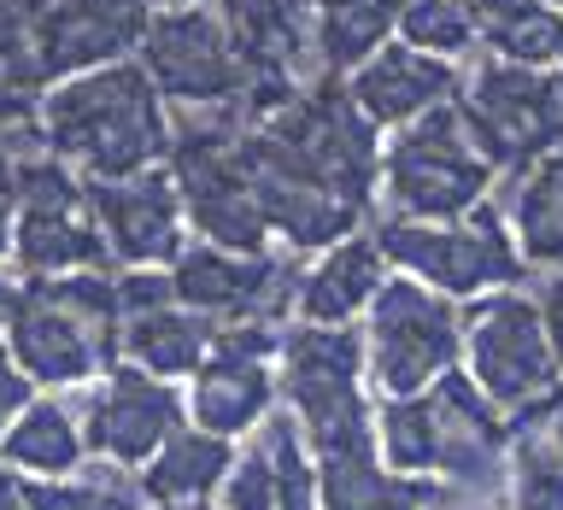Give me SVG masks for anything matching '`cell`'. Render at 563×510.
Listing matches in <instances>:
<instances>
[{
  "instance_id": "d6986e66",
  "label": "cell",
  "mask_w": 563,
  "mask_h": 510,
  "mask_svg": "<svg viewBox=\"0 0 563 510\" xmlns=\"http://www.w3.org/2000/svg\"><path fill=\"white\" fill-rule=\"evenodd\" d=\"M510 440V505L517 510H563V381L505 422Z\"/></svg>"
},
{
  "instance_id": "e0dca14e",
  "label": "cell",
  "mask_w": 563,
  "mask_h": 510,
  "mask_svg": "<svg viewBox=\"0 0 563 510\" xmlns=\"http://www.w3.org/2000/svg\"><path fill=\"white\" fill-rule=\"evenodd\" d=\"M457 88V70L446 59H429L417 47H376L352 70L346 95L369 123H417L422 112L446 106Z\"/></svg>"
},
{
  "instance_id": "f35d334b",
  "label": "cell",
  "mask_w": 563,
  "mask_h": 510,
  "mask_svg": "<svg viewBox=\"0 0 563 510\" xmlns=\"http://www.w3.org/2000/svg\"><path fill=\"white\" fill-rule=\"evenodd\" d=\"M153 510H211V505H153Z\"/></svg>"
},
{
  "instance_id": "7c38bea8",
  "label": "cell",
  "mask_w": 563,
  "mask_h": 510,
  "mask_svg": "<svg viewBox=\"0 0 563 510\" xmlns=\"http://www.w3.org/2000/svg\"><path fill=\"white\" fill-rule=\"evenodd\" d=\"M429 404H434V481L446 487V499L505 492L510 440H505L499 404H487V393L464 369H446L429 387Z\"/></svg>"
},
{
  "instance_id": "44dd1931",
  "label": "cell",
  "mask_w": 563,
  "mask_h": 510,
  "mask_svg": "<svg viewBox=\"0 0 563 510\" xmlns=\"http://www.w3.org/2000/svg\"><path fill=\"white\" fill-rule=\"evenodd\" d=\"M211 341H218V323L200 317V311H183L176 299H170V306L123 317V329H118V352L135 369L158 376V381H165V376H194V369L206 364Z\"/></svg>"
},
{
  "instance_id": "ba28073f",
  "label": "cell",
  "mask_w": 563,
  "mask_h": 510,
  "mask_svg": "<svg viewBox=\"0 0 563 510\" xmlns=\"http://www.w3.org/2000/svg\"><path fill=\"white\" fill-rule=\"evenodd\" d=\"M12 258L24 276H70V270H100L106 241L88 211V182H77L53 153H35L12 165Z\"/></svg>"
},
{
  "instance_id": "6da1fadb",
  "label": "cell",
  "mask_w": 563,
  "mask_h": 510,
  "mask_svg": "<svg viewBox=\"0 0 563 510\" xmlns=\"http://www.w3.org/2000/svg\"><path fill=\"white\" fill-rule=\"evenodd\" d=\"M42 147L82 165L95 182L153 170L170 153V112L141 65H100L42 100Z\"/></svg>"
},
{
  "instance_id": "9a60e30c",
  "label": "cell",
  "mask_w": 563,
  "mask_h": 510,
  "mask_svg": "<svg viewBox=\"0 0 563 510\" xmlns=\"http://www.w3.org/2000/svg\"><path fill=\"white\" fill-rule=\"evenodd\" d=\"M183 411L188 404L170 381H158L135 364H112L82 411V440L95 457H112V464H147L183 429Z\"/></svg>"
},
{
  "instance_id": "d590c367",
  "label": "cell",
  "mask_w": 563,
  "mask_h": 510,
  "mask_svg": "<svg viewBox=\"0 0 563 510\" xmlns=\"http://www.w3.org/2000/svg\"><path fill=\"white\" fill-rule=\"evenodd\" d=\"M0 510H24V505H18V492H12V481L0 487Z\"/></svg>"
},
{
  "instance_id": "2e32d148",
  "label": "cell",
  "mask_w": 563,
  "mask_h": 510,
  "mask_svg": "<svg viewBox=\"0 0 563 510\" xmlns=\"http://www.w3.org/2000/svg\"><path fill=\"white\" fill-rule=\"evenodd\" d=\"M88 211L100 223L106 258L130 270H158L183 258V200L158 170L123 176V182H88Z\"/></svg>"
},
{
  "instance_id": "836d02e7",
  "label": "cell",
  "mask_w": 563,
  "mask_h": 510,
  "mask_svg": "<svg viewBox=\"0 0 563 510\" xmlns=\"http://www.w3.org/2000/svg\"><path fill=\"white\" fill-rule=\"evenodd\" d=\"M12 206H18V188H12V170H0V258L12 253Z\"/></svg>"
},
{
  "instance_id": "8d00e7d4",
  "label": "cell",
  "mask_w": 563,
  "mask_h": 510,
  "mask_svg": "<svg viewBox=\"0 0 563 510\" xmlns=\"http://www.w3.org/2000/svg\"><path fill=\"white\" fill-rule=\"evenodd\" d=\"M434 510H499V505H434Z\"/></svg>"
},
{
  "instance_id": "e575fe53",
  "label": "cell",
  "mask_w": 563,
  "mask_h": 510,
  "mask_svg": "<svg viewBox=\"0 0 563 510\" xmlns=\"http://www.w3.org/2000/svg\"><path fill=\"white\" fill-rule=\"evenodd\" d=\"M12 293H18V288H12L7 276H0V323H7V311H12Z\"/></svg>"
},
{
  "instance_id": "4dcf8cb0",
  "label": "cell",
  "mask_w": 563,
  "mask_h": 510,
  "mask_svg": "<svg viewBox=\"0 0 563 510\" xmlns=\"http://www.w3.org/2000/svg\"><path fill=\"white\" fill-rule=\"evenodd\" d=\"M218 510H276V464H271V446H264V440L223 469Z\"/></svg>"
},
{
  "instance_id": "ac0fdd59",
  "label": "cell",
  "mask_w": 563,
  "mask_h": 510,
  "mask_svg": "<svg viewBox=\"0 0 563 510\" xmlns=\"http://www.w3.org/2000/svg\"><path fill=\"white\" fill-rule=\"evenodd\" d=\"M382 281H387L382 246L369 235H346V241H334L306 276H294V306L317 329H341L358 311H369V299H376Z\"/></svg>"
},
{
  "instance_id": "8fae6325",
  "label": "cell",
  "mask_w": 563,
  "mask_h": 510,
  "mask_svg": "<svg viewBox=\"0 0 563 510\" xmlns=\"http://www.w3.org/2000/svg\"><path fill=\"white\" fill-rule=\"evenodd\" d=\"M276 404V329L271 323H229L218 329L206 364L194 369L188 411L206 434H246L271 417Z\"/></svg>"
},
{
  "instance_id": "d4e9b609",
  "label": "cell",
  "mask_w": 563,
  "mask_h": 510,
  "mask_svg": "<svg viewBox=\"0 0 563 510\" xmlns=\"http://www.w3.org/2000/svg\"><path fill=\"white\" fill-rule=\"evenodd\" d=\"M475 35L499 53L505 65H552L563 59V12H552L545 0H464Z\"/></svg>"
},
{
  "instance_id": "484cf974",
  "label": "cell",
  "mask_w": 563,
  "mask_h": 510,
  "mask_svg": "<svg viewBox=\"0 0 563 510\" xmlns=\"http://www.w3.org/2000/svg\"><path fill=\"white\" fill-rule=\"evenodd\" d=\"M510 229H517L522 264L563 270V153H545L517 176V193H505Z\"/></svg>"
},
{
  "instance_id": "4316f807",
  "label": "cell",
  "mask_w": 563,
  "mask_h": 510,
  "mask_svg": "<svg viewBox=\"0 0 563 510\" xmlns=\"http://www.w3.org/2000/svg\"><path fill=\"white\" fill-rule=\"evenodd\" d=\"M18 505L24 510H141V487L118 469H100L95 475H53V481H18Z\"/></svg>"
},
{
  "instance_id": "52a82bcc",
  "label": "cell",
  "mask_w": 563,
  "mask_h": 510,
  "mask_svg": "<svg viewBox=\"0 0 563 510\" xmlns=\"http://www.w3.org/2000/svg\"><path fill=\"white\" fill-rule=\"evenodd\" d=\"M452 106L493 170H522L545 153H563V65L528 70L487 59L470 70L464 95H452Z\"/></svg>"
},
{
  "instance_id": "7402d4cb",
  "label": "cell",
  "mask_w": 563,
  "mask_h": 510,
  "mask_svg": "<svg viewBox=\"0 0 563 510\" xmlns=\"http://www.w3.org/2000/svg\"><path fill=\"white\" fill-rule=\"evenodd\" d=\"M235 464V452H229V440L206 434V429H176L165 446L147 457V469H141V499L147 505H206L211 492H218L223 469Z\"/></svg>"
},
{
  "instance_id": "83f0119b",
  "label": "cell",
  "mask_w": 563,
  "mask_h": 510,
  "mask_svg": "<svg viewBox=\"0 0 563 510\" xmlns=\"http://www.w3.org/2000/svg\"><path fill=\"white\" fill-rule=\"evenodd\" d=\"M376 440H382V457L394 475L434 481V404H429V393L387 399L376 417Z\"/></svg>"
},
{
  "instance_id": "d6a6232c",
  "label": "cell",
  "mask_w": 563,
  "mask_h": 510,
  "mask_svg": "<svg viewBox=\"0 0 563 510\" xmlns=\"http://www.w3.org/2000/svg\"><path fill=\"white\" fill-rule=\"evenodd\" d=\"M540 323H545V341H552V358H558V369H563V276L552 281V288H545L540 299Z\"/></svg>"
},
{
  "instance_id": "4fadbf2b",
  "label": "cell",
  "mask_w": 563,
  "mask_h": 510,
  "mask_svg": "<svg viewBox=\"0 0 563 510\" xmlns=\"http://www.w3.org/2000/svg\"><path fill=\"white\" fill-rule=\"evenodd\" d=\"M170 299L183 311L211 317L218 329L229 323H271L294 299V276L282 258L264 253H229V246H183L170 264Z\"/></svg>"
},
{
  "instance_id": "277c9868",
  "label": "cell",
  "mask_w": 563,
  "mask_h": 510,
  "mask_svg": "<svg viewBox=\"0 0 563 510\" xmlns=\"http://www.w3.org/2000/svg\"><path fill=\"white\" fill-rule=\"evenodd\" d=\"M382 188L399 223H457L487 200L493 165L475 153V141L457 118V106H434L382 158Z\"/></svg>"
},
{
  "instance_id": "3957f363",
  "label": "cell",
  "mask_w": 563,
  "mask_h": 510,
  "mask_svg": "<svg viewBox=\"0 0 563 510\" xmlns=\"http://www.w3.org/2000/svg\"><path fill=\"white\" fill-rule=\"evenodd\" d=\"M276 387L294 411L299 440L311 446V457L352 452L376 440L364 399V341L341 329H282L276 334Z\"/></svg>"
},
{
  "instance_id": "ab89813d",
  "label": "cell",
  "mask_w": 563,
  "mask_h": 510,
  "mask_svg": "<svg viewBox=\"0 0 563 510\" xmlns=\"http://www.w3.org/2000/svg\"><path fill=\"white\" fill-rule=\"evenodd\" d=\"M545 7H552V12H563V0H545Z\"/></svg>"
},
{
  "instance_id": "30bf717a",
  "label": "cell",
  "mask_w": 563,
  "mask_h": 510,
  "mask_svg": "<svg viewBox=\"0 0 563 510\" xmlns=\"http://www.w3.org/2000/svg\"><path fill=\"white\" fill-rule=\"evenodd\" d=\"M464 358L487 404H505V411H522L558 387L552 341H545L540 306L528 293H493L464 317Z\"/></svg>"
},
{
  "instance_id": "74e56055",
  "label": "cell",
  "mask_w": 563,
  "mask_h": 510,
  "mask_svg": "<svg viewBox=\"0 0 563 510\" xmlns=\"http://www.w3.org/2000/svg\"><path fill=\"white\" fill-rule=\"evenodd\" d=\"M147 7H165L170 12V7H194V0H147Z\"/></svg>"
},
{
  "instance_id": "603a6c76",
  "label": "cell",
  "mask_w": 563,
  "mask_h": 510,
  "mask_svg": "<svg viewBox=\"0 0 563 510\" xmlns=\"http://www.w3.org/2000/svg\"><path fill=\"white\" fill-rule=\"evenodd\" d=\"M88 440H82V417L59 399H30L24 411L7 422L0 434V464L24 469L30 481H53L82 464Z\"/></svg>"
},
{
  "instance_id": "9c48e42d",
  "label": "cell",
  "mask_w": 563,
  "mask_h": 510,
  "mask_svg": "<svg viewBox=\"0 0 563 510\" xmlns=\"http://www.w3.org/2000/svg\"><path fill=\"white\" fill-rule=\"evenodd\" d=\"M141 70L153 77L158 100H176L188 112H235L253 77L235 59L223 35V18L206 7H170L147 18V35H141Z\"/></svg>"
},
{
  "instance_id": "5b68a950",
  "label": "cell",
  "mask_w": 563,
  "mask_h": 510,
  "mask_svg": "<svg viewBox=\"0 0 563 510\" xmlns=\"http://www.w3.org/2000/svg\"><path fill=\"white\" fill-rule=\"evenodd\" d=\"M369 241L382 246L387 264H399L411 281H422V288H434L446 299H475L487 288H505V281L528 276L499 200H482L457 223H399V218H387Z\"/></svg>"
},
{
  "instance_id": "8992f818",
  "label": "cell",
  "mask_w": 563,
  "mask_h": 510,
  "mask_svg": "<svg viewBox=\"0 0 563 510\" xmlns=\"http://www.w3.org/2000/svg\"><path fill=\"white\" fill-rule=\"evenodd\" d=\"M464 358V311L446 293L422 288L411 276H387L369 299L364 369L387 399H411L457 369Z\"/></svg>"
},
{
  "instance_id": "5bb4252c",
  "label": "cell",
  "mask_w": 563,
  "mask_h": 510,
  "mask_svg": "<svg viewBox=\"0 0 563 510\" xmlns=\"http://www.w3.org/2000/svg\"><path fill=\"white\" fill-rule=\"evenodd\" d=\"M147 35V0H47L30 18V70L47 77H82V70L118 65V53L141 47Z\"/></svg>"
},
{
  "instance_id": "cb8c5ba5",
  "label": "cell",
  "mask_w": 563,
  "mask_h": 510,
  "mask_svg": "<svg viewBox=\"0 0 563 510\" xmlns=\"http://www.w3.org/2000/svg\"><path fill=\"white\" fill-rule=\"evenodd\" d=\"M405 0H317L311 7V47H317V70L341 77L358 70L376 47H387V30L399 24Z\"/></svg>"
},
{
  "instance_id": "f1b7e54d",
  "label": "cell",
  "mask_w": 563,
  "mask_h": 510,
  "mask_svg": "<svg viewBox=\"0 0 563 510\" xmlns=\"http://www.w3.org/2000/svg\"><path fill=\"white\" fill-rule=\"evenodd\" d=\"M394 30L405 35V47L429 53V59H452V53H464L475 42L464 0H405Z\"/></svg>"
},
{
  "instance_id": "f546056e",
  "label": "cell",
  "mask_w": 563,
  "mask_h": 510,
  "mask_svg": "<svg viewBox=\"0 0 563 510\" xmlns=\"http://www.w3.org/2000/svg\"><path fill=\"white\" fill-rule=\"evenodd\" d=\"M264 446L276 464V510H317V464L306 457L294 417H264Z\"/></svg>"
},
{
  "instance_id": "1f68e13d",
  "label": "cell",
  "mask_w": 563,
  "mask_h": 510,
  "mask_svg": "<svg viewBox=\"0 0 563 510\" xmlns=\"http://www.w3.org/2000/svg\"><path fill=\"white\" fill-rule=\"evenodd\" d=\"M30 404V376L18 369V358L7 352V341H0V434H7V422Z\"/></svg>"
},
{
  "instance_id": "7a4b0ae2",
  "label": "cell",
  "mask_w": 563,
  "mask_h": 510,
  "mask_svg": "<svg viewBox=\"0 0 563 510\" xmlns=\"http://www.w3.org/2000/svg\"><path fill=\"white\" fill-rule=\"evenodd\" d=\"M7 352L30 381L47 387H82L118 358V276L106 270H70V276H30L12 293L7 311Z\"/></svg>"
},
{
  "instance_id": "ffe728a7",
  "label": "cell",
  "mask_w": 563,
  "mask_h": 510,
  "mask_svg": "<svg viewBox=\"0 0 563 510\" xmlns=\"http://www.w3.org/2000/svg\"><path fill=\"white\" fill-rule=\"evenodd\" d=\"M311 464H317V510H434L446 499L440 481L382 469L376 440L352 446V452L311 457Z\"/></svg>"
}]
</instances>
